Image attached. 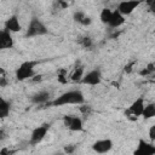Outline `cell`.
<instances>
[{
  "label": "cell",
  "instance_id": "6da1fadb",
  "mask_svg": "<svg viewBox=\"0 0 155 155\" xmlns=\"http://www.w3.org/2000/svg\"><path fill=\"white\" fill-rule=\"evenodd\" d=\"M85 102V97L79 90H71L62 93L61 96L56 97L50 104L53 107H61L67 104H82Z\"/></svg>",
  "mask_w": 155,
  "mask_h": 155
},
{
  "label": "cell",
  "instance_id": "7a4b0ae2",
  "mask_svg": "<svg viewBox=\"0 0 155 155\" xmlns=\"http://www.w3.org/2000/svg\"><path fill=\"white\" fill-rule=\"evenodd\" d=\"M38 62L35 61H25L23 63H21L18 65V68L16 69V79L18 81H24L27 79H30L35 75V67H36Z\"/></svg>",
  "mask_w": 155,
  "mask_h": 155
},
{
  "label": "cell",
  "instance_id": "3957f363",
  "mask_svg": "<svg viewBox=\"0 0 155 155\" xmlns=\"http://www.w3.org/2000/svg\"><path fill=\"white\" fill-rule=\"evenodd\" d=\"M47 31H48V29L46 28V25H45L39 18L33 17L31 21H30L29 24H28L25 36H27V38L40 36V35H45V34H47Z\"/></svg>",
  "mask_w": 155,
  "mask_h": 155
},
{
  "label": "cell",
  "instance_id": "277c9868",
  "mask_svg": "<svg viewBox=\"0 0 155 155\" xmlns=\"http://www.w3.org/2000/svg\"><path fill=\"white\" fill-rule=\"evenodd\" d=\"M63 122H64V126H65L68 130H70V131L80 132V131L84 130L82 120H81L79 116L65 115V116H63Z\"/></svg>",
  "mask_w": 155,
  "mask_h": 155
},
{
  "label": "cell",
  "instance_id": "5b68a950",
  "mask_svg": "<svg viewBox=\"0 0 155 155\" xmlns=\"http://www.w3.org/2000/svg\"><path fill=\"white\" fill-rule=\"evenodd\" d=\"M48 128H50V125H48V124H42L41 126L35 127V128L31 131V134H30V140H29L30 144H31V145L39 144V143L45 138V136L47 134Z\"/></svg>",
  "mask_w": 155,
  "mask_h": 155
},
{
  "label": "cell",
  "instance_id": "8992f818",
  "mask_svg": "<svg viewBox=\"0 0 155 155\" xmlns=\"http://www.w3.org/2000/svg\"><path fill=\"white\" fill-rule=\"evenodd\" d=\"M102 81V73H101V69L99 68H94L93 70L88 71L87 74L84 75L81 82L85 84V85H91V86H96V85H99Z\"/></svg>",
  "mask_w": 155,
  "mask_h": 155
},
{
  "label": "cell",
  "instance_id": "52a82bcc",
  "mask_svg": "<svg viewBox=\"0 0 155 155\" xmlns=\"http://www.w3.org/2000/svg\"><path fill=\"white\" fill-rule=\"evenodd\" d=\"M133 155H155V145L144 139H139Z\"/></svg>",
  "mask_w": 155,
  "mask_h": 155
},
{
  "label": "cell",
  "instance_id": "ba28073f",
  "mask_svg": "<svg viewBox=\"0 0 155 155\" xmlns=\"http://www.w3.org/2000/svg\"><path fill=\"white\" fill-rule=\"evenodd\" d=\"M113 148V142L110 139H99L92 144V150L98 154H105L110 151Z\"/></svg>",
  "mask_w": 155,
  "mask_h": 155
},
{
  "label": "cell",
  "instance_id": "9c48e42d",
  "mask_svg": "<svg viewBox=\"0 0 155 155\" xmlns=\"http://www.w3.org/2000/svg\"><path fill=\"white\" fill-rule=\"evenodd\" d=\"M139 5H140V1H121L117 5L116 10L122 16H127V15H131L133 12V10H136Z\"/></svg>",
  "mask_w": 155,
  "mask_h": 155
},
{
  "label": "cell",
  "instance_id": "30bf717a",
  "mask_svg": "<svg viewBox=\"0 0 155 155\" xmlns=\"http://www.w3.org/2000/svg\"><path fill=\"white\" fill-rule=\"evenodd\" d=\"M144 107H145V104H144V98H143V97H139V98H137L136 101L132 102V104H131L130 108H128V113H131V114H132L133 116H136V117L142 116L143 110H144Z\"/></svg>",
  "mask_w": 155,
  "mask_h": 155
},
{
  "label": "cell",
  "instance_id": "8fae6325",
  "mask_svg": "<svg viewBox=\"0 0 155 155\" xmlns=\"http://www.w3.org/2000/svg\"><path fill=\"white\" fill-rule=\"evenodd\" d=\"M4 29L7 30V31H10V33H18V31L22 29V27H21V24H19V21H18V17H17L16 15L10 16V17L6 19V22H5Z\"/></svg>",
  "mask_w": 155,
  "mask_h": 155
},
{
  "label": "cell",
  "instance_id": "7c38bea8",
  "mask_svg": "<svg viewBox=\"0 0 155 155\" xmlns=\"http://www.w3.org/2000/svg\"><path fill=\"white\" fill-rule=\"evenodd\" d=\"M13 47V38L10 31L2 29L0 31V48H12Z\"/></svg>",
  "mask_w": 155,
  "mask_h": 155
},
{
  "label": "cell",
  "instance_id": "4fadbf2b",
  "mask_svg": "<svg viewBox=\"0 0 155 155\" xmlns=\"http://www.w3.org/2000/svg\"><path fill=\"white\" fill-rule=\"evenodd\" d=\"M124 23H125V16H122L117 10H114L113 15H111V18H110V22H109L108 25L111 27V28H119Z\"/></svg>",
  "mask_w": 155,
  "mask_h": 155
},
{
  "label": "cell",
  "instance_id": "5bb4252c",
  "mask_svg": "<svg viewBox=\"0 0 155 155\" xmlns=\"http://www.w3.org/2000/svg\"><path fill=\"white\" fill-rule=\"evenodd\" d=\"M50 99V92L47 91H39L31 96V102L35 104H45Z\"/></svg>",
  "mask_w": 155,
  "mask_h": 155
},
{
  "label": "cell",
  "instance_id": "9a60e30c",
  "mask_svg": "<svg viewBox=\"0 0 155 155\" xmlns=\"http://www.w3.org/2000/svg\"><path fill=\"white\" fill-rule=\"evenodd\" d=\"M73 18H74L75 22L80 23V24H82V25H88V24H91V22H92V19H91L88 16H86V13H85L84 11H80V10L74 12Z\"/></svg>",
  "mask_w": 155,
  "mask_h": 155
},
{
  "label": "cell",
  "instance_id": "2e32d148",
  "mask_svg": "<svg viewBox=\"0 0 155 155\" xmlns=\"http://www.w3.org/2000/svg\"><path fill=\"white\" fill-rule=\"evenodd\" d=\"M10 110H11V102L1 98V102H0V117L5 119L6 116H8Z\"/></svg>",
  "mask_w": 155,
  "mask_h": 155
},
{
  "label": "cell",
  "instance_id": "e0dca14e",
  "mask_svg": "<svg viewBox=\"0 0 155 155\" xmlns=\"http://www.w3.org/2000/svg\"><path fill=\"white\" fill-rule=\"evenodd\" d=\"M142 116L148 120V119H151V117H155V103H149L144 107V110H143V114Z\"/></svg>",
  "mask_w": 155,
  "mask_h": 155
},
{
  "label": "cell",
  "instance_id": "ac0fdd59",
  "mask_svg": "<svg viewBox=\"0 0 155 155\" xmlns=\"http://www.w3.org/2000/svg\"><path fill=\"white\" fill-rule=\"evenodd\" d=\"M111 15H113V11H111L110 8H108V7L103 8V10L101 11V16H99L102 23H104V24H109L110 18H111Z\"/></svg>",
  "mask_w": 155,
  "mask_h": 155
},
{
  "label": "cell",
  "instance_id": "d6986e66",
  "mask_svg": "<svg viewBox=\"0 0 155 155\" xmlns=\"http://www.w3.org/2000/svg\"><path fill=\"white\" fill-rule=\"evenodd\" d=\"M84 78V68L82 67H76L73 71V74L70 75V79L73 81H81Z\"/></svg>",
  "mask_w": 155,
  "mask_h": 155
},
{
  "label": "cell",
  "instance_id": "ffe728a7",
  "mask_svg": "<svg viewBox=\"0 0 155 155\" xmlns=\"http://www.w3.org/2000/svg\"><path fill=\"white\" fill-rule=\"evenodd\" d=\"M80 44H81L85 48H91L92 45H93V41H92V39H91L90 36H85V38H82V39L80 40Z\"/></svg>",
  "mask_w": 155,
  "mask_h": 155
},
{
  "label": "cell",
  "instance_id": "44dd1931",
  "mask_svg": "<svg viewBox=\"0 0 155 155\" xmlns=\"http://www.w3.org/2000/svg\"><path fill=\"white\" fill-rule=\"evenodd\" d=\"M75 150H76V145H74V144H67V145H64V153L68 154V155L73 154Z\"/></svg>",
  "mask_w": 155,
  "mask_h": 155
},
{
  "label": "cell",
  "instance_id": "7402d4cb",
  "mask_svg": "<svg viewBox=\"0 0 155 155\" xmlns=\"http://www.w3.org/2000/svg\"><path fill=\"white\" fill-rule=\"evenodd\" d=\"M58 80L62 82V84H65L67 82V79H65V70L62 69L58 71Z\"/></svg>",
  "mask_w": 155,
  "mask_h": 155
},
{
  "label": "cell",
  "instance_id": "603a6c76",
  "mask_svg": "<svg viewBox=\"0 0 155 155\" xmlns=\"http://www.w3.org/2000/svg\"><path fill=\"white\" fill-rule=\"evenodd\" d=\"M149 138L150 140H155V125H153L150 128H149Z\"/></svg>",
  "mask_w": 155,
  "mask_h": 155
},
{
  "label": "cell",
  "instance_id": "cb8c5ba5",
  "mask_svg": "<svg viewBox=\"0 0 155 155\" xmlns=\"http://www.w3.org/2000/svg\"><path fill=\"white\" fill-rule=\"evenodd\" d=\"M147 4L149 5V10H150V12H151L153 15H155V0H151V1H148Z\"/></svg>",
  "mask_w": 155,
  "mask_h": 155
},
{
  "label": "cell",
  "instance_id": "d4e9b609",
  "mask_svg": "<svg viewBox=\"0 0 155 155\" xmlns=\"http://www.w3.org/2000/svg\"><path fill=\"white\" fill-rule=\"evenodd\" d=\"M134 63H136V62L132 61L131 63H128L127 65H125V71H126V73H131V71H132V68H133V65H134Z\"/></svg>",
  "mask_w": 155,
  "mask_h": 155
},
{
  "label": "cell",
  "instance_id": "484cf974",
  "mask_svg": "<svg viewBox=\"0 0 155 155\" xmlns=\"http://www.w3.org/2000/svg\"><path fill=\"white\" fill-rule=\"evenodd\" d=\"M6 84H7L6 78H5V76H1V78H0V86H1V87H5Z\"/></svg>",
  "mask_w": 155,
  "mask_h": 155
},
{
  "label": "cell",
  "instance_id": "4316f807",
  "mask_svg": "<svg viewBox=\"0 0 155 155\" xmlns=\"http://www.w3.org/2000/svg\"><path fill=\"white\" fill-rule=\"evenodd\" d=\"M0 155H10V150H8L7 148H2Z\"/></svg>",
  "mask_w": 155,
  "mask_h": 155
},
{
  "label": "cell",
  "instance_id": "83f0119b",
  "mask_svg": "<svg viewBox=\"0 0 155 155\" xmlns=\"http://www.w3.org/2000/svg\"><path fill=\"white\" fill-rule=\"evenodd\" d=\"M80 110H81L82 113H87V111L90 110V107H86V105H84V107H81V108H80Z\"/></svg>",
  "mask_w": 155,
  "mask_h": 155
},
{
  "label": "cell",
  "instance_id": "f1b7e54d",
  "mask_svg": "<svg viewBox=\"0 0 155 155\" xmlns=\"http://www.w3.org/2000/svg\"><path fill=\"white\" fill-rule=\"evenodd\" d=\"M34 80H35V81H38V80L40 81V80H41V75H35V79H34Z\"/></svg>",
  "mask_w": 155,
  "mask_h": 155
},
{
  "label": "cell",
  "instance_id": "f546056e",
  "mask_svg": "<svg viewBox=\"0 0 155 155\" xmlns=\"http://www.w3.org/2000/svg\"><path fill=\"white\" fill-rule=\"evenodd\" d=\"M154 34H155V30H154Z\"/></svg>",
  "mask_w": 155,
  "mask_h": 155
}]
</instances>
